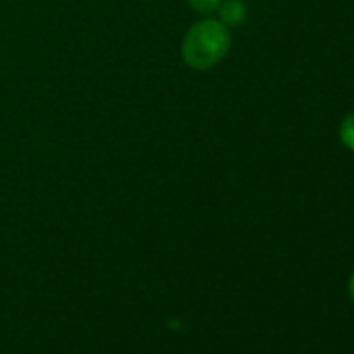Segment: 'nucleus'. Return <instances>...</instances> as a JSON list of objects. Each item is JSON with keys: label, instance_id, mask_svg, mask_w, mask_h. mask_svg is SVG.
I'll list each match as a JSON object with an SVG mask.
<instances>
[{"label": "nucleus", "instance_id": "2", "mask_svg": "<svg viewBox=\"0 0 354 354\" xmlns=\"http://www.w3.org/2000/svg\"><path fill=\"white\" fill-rule=\"evenodd\" d=\"M219 15L223 26H240L246 17V9L240 0H221Z\"/></svg>", "mask_w": 354, "mask_h": 354}, {"label": "nucleus", "instance_id": "3", "mask_svg": "<svg viewBox=\"0 0 354 354\" xmlns=\"http://www.w3.org/2000/svg\"><path fill=\"white\" fill-rule=\"evenodd\" d=\"M339 140L346 148L354 152V113H350L339 125Z\"/></svg>", "mask_w": 354, "mask_h": 354}, {"label": "nucleus", "instance_id": "4", "mask_svg": "<svg viewBox=\"0 0 354 354\" xmlns=\"http://www.w3.org/2000/svg\"><path fill=\"white\" fill-rule=\"evenodd\" d=\"M188 3H190V7H192L196 13H201V15H209V13H213V11H217V9H219L221 0H188Z\"/></svg>", "mask_w": 354, "mask_h": 354}, {"label": "nucleus", "instance_id": "5", "mask_svg": "<svg viewBox=\"0 0 354 354\" xmlns=\"http://www.w3.org/2000/svg\"><path fill=\"white\" fill-rule=\"evenodd\" d=\"M348 292H350V298L354 300V273H352V277H350V283H348Z\"/></svg>", "mask_w": 354, "mask_h": 354}, {"label": "nucleus", "instance_id": "1", "mask_svg": "<svg viewBox=\"0 0 354 354\" xmlns=\"http://www.w3.org/2000/svg\"><path fill=\"white\" fill-rule=\"evenodd\" d=\"M230 46L232 38L227 28L217 19H203L186 32L182 42V59L188 67L207 71L225 59Z\"/></svg>", "mask_w": 354, "mask_h": 354}]
</instances>
